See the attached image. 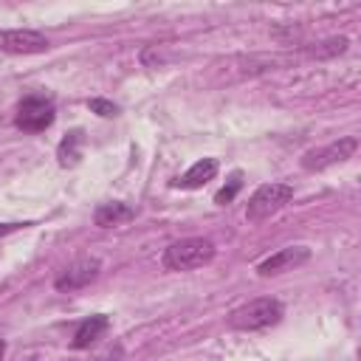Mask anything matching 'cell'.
Wrapping results in <instances>:
<instances>
[{"label":"cell","instance_id":"obj_7","mask_svg":"<svg viewBox=\"0 0 361 361\" xmlns=\"http://www.w3.org/2000/svg\"><path fill=\"white\" fill-rule=\"evenodd\" d=\"M0 51H6V54H42V51H48V39L34 28H11V31H0Z\"/></svg>","mask_w":361,"mask_h":361},{"label":"cell","instance_id":"obj_9","mask_svg":"<svg viewBox=\"0 0 361 361\" xmlns=\"http://www.w3.org/2000/svg\"><path fill=\"white\" fill-rule=\"evenodd\" d=\"M135 217V209L121 203V200H113V203H102L96 212H93V223L99 228H113V226H121V223H130Z\"/></svg>","mask_w":361,"mask_h":361},{"label":"cell","instance_id":"obj_4","mask_svg":"<svg viewBox=\"0 0 361 361\" xmlns=\"http://www.w3.org/2000/svg\"><path fill=\"white\" fill-rule=\"evenodd\" d=\"M56 118V107H54V99L51 96H42V93H31L25 96L20 104H17V116H14V124L25 133H42L54 124Z\"/></svg>","mask_w":361,"mask_h":361},{"label":"cell","instance_id":"obj_12","mask_svg":"<svg viewBox=\"0 0 361 361\" xmlns=\"http://www.w3.org/2000/svg\"><path fill=\"white\" fill-rule=\"evenodd\" d=\"M82 141H85L82 130H71V133L59 141L56 158H59L62 166H76V164H79V158H82Z\"/></svg>","mask_w":361,"mask_h":361},{"label":"cell","instance_id":"obj_5","mask_svg":"<svg viewBox=\"0 0 361 361\" xmlns=\"http://www.w3.org/2000/svg\"><path fill=\"white\" fill-rule=\"evenodd\" d=\"M358 149V138L353 135H344L333 144H324V147H316V149H307L302 155V166L307 172H322L327 166H336V164H344L347 158H353Z\"/></svg>","mask_w":361,"mask_h":361},{"label":"cell","instance_id":"obj_13","mask_svg":"<svg viewBox=\"0 0 361 361\" xmlns=\"http://www.w3.org/2000/svg\"><path fill=\"white\" fill-rule=\"evenodd\" d=\"M347 45H350V39H347V37H330V39H324L322 45H316L310 54H313V56H319V59H327V56H338V54H344V51H347Z\"/></svg>","mask_w":361,"mask_h":361},{"label":"cell","instance_id":"obj_3","mask_svg":"<svg viewBox=\"0 0 361 361\" xmlns=\"http://www.w3.org/2000/svg\"><path fill=\"white\" fill-rule=\"evenodd\" d=\"M293 197V186L290 183H262L251 197H248V206H245V220L251 223H259L271 214H276L279 209H285Z\"/></svg>","mask_w":361,"mask_h":361},{"label":"cell","instance_id":"obj_14","mask_svg":"<svg viewBox=\"0 0 361 361\" xmlns=\"http://www.w3.org/2000/svg\"><path fill=\"white\" fill-rule=\"evenodd\" d=\"M240 186H243V175H240V172H234V175H231V180H228V186H223V189L214 195V203H220V206L231 203V200H234V195L240 192Z\"/></svg>","mask_w":361,"mask_h":361},{"label":"cell","instance_id":"obj_8","mask_svg":"<svg viewBox=\"0 0 361 361\" xmlns=\"http://www.w3.org/2000/svg\"><path fill=\"white\" fill-rule=\"evenodd\" d=\"M310 259V248L305 245H288V248H279L276 254H271L268 259H262L257 265V274L259 276H274V274H282V271H293L299 265H305Z\"/></svg>","mask_w":361,"mask_h":361},{"label":"cell","instance_id":"obj_10","mask_svg":"<svg viewBox=\"0 0 361 361\" xmlns=\"http://www.w3.org/2000/svg\"><path fill=\"white\" fill-rule=\"evenodd\" d=\"M107 327H110V319L107 316H102V313H96V316H90V319H85L79 327H76V333H73V350H85V347H90V344H96L104 333H107Z\"/></svg>","mask_w":361,"mask_h":361},{"label":"cell","instance_id":"obj_2","mask_svg":"<svg viewBox=\"0 0 361 361\" xmlns=\"http://www.w3.org/2000/svg\"><path fill=\"white\" fill-rule=\"evenodd\" d=\"M282 302L279 299H254L243 307H237L228 316V327L234 330H265L282 319Z\"/></svg>","mask_w":361,"mask_h":361},{"label":"cell","instance_id":"obj_15","mask_svg":"<svg viewBox=\"0 0 361 361\" xmlns=\"http://www.w3.org/2000/svg\"><path fill=\"white\" fill-rule=\"evenodd\" d=\"M87 107H90L93 113H99V116H107V118L118 113V107H116L113 102H107V99H90V102H87Z\"/></svg>","mask_w":361,"mask_h":361},{"label":"cell","instance_id":"obj_16","mask_svg":"<svg viewBox=\"0 0 361 361\" xmlns=\"http://www.w3.org/2000/svg\"><path fill=\"white\" fill-rule=\"evenodd\" d=\"M20 226H25V223H0V237L8 234V231H14V228H20Z\"/></svg>","mask_w":361,"mask_h":361},{"label":"cell","instance_id":"obj_1","mask_svg":"<svg viewBox=\"0 0 361 361\" xmlns=\"http://www.w3.org/2000/svg\"><path fill=\"white\" fill-rule=\"evenodd\" d=\"M212 259H214V245L203 237L178 240V243L166 245L164 257H161L166 271H192V268H203Z\"/></svg>","mask_w":361,"mask_h":361},{"label":"cell","instance_id":"obj_17","mask_svg":"<svg viewBox=\"0 0 361 361\" xmlns=\"http://www.w3.org/2000/svg\"><path fill=\"white\" fill-rule=\"evenodd\" d=\"M3 353H6V341L0 338V361H3Z\"/></svg>","mask_w":361,"mask_h":361},{"label":"cell","instance_id":"obj_11","mask_svg":"<svg viewBox=\"0 0 361 361\" xmlns=\"http://www.w3.org/2000/svg\"><path fill=\"white\" fill-rule=\"evenodd\" d=\"M217 175V161L214 158H200V161H195L178 180H172L175 186H180V189H197V186H203L206 180H212Z\"/></svg>","mask_w":361,"mask_h":361},{"label":"cell","instance_id":"obj_6","mask_svg":"<svg viewBox=\"0 0 361 361\" xmlns=\"http://www.w3.org/2000/svg\"><path fill=\"white\" fill-rule=\"evenodd\" d=\"M102 271V262L96 257H85V259H76L71 262L68 268H62L54 279V288L56 290H79L85 285H90Z\"/></svg>","mask_w":361,"mask_h":361}]
</instances>
